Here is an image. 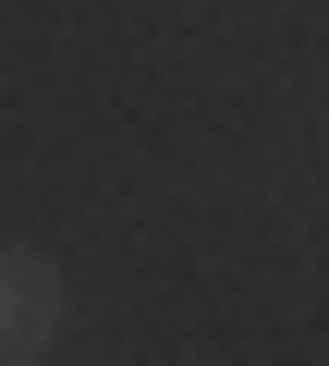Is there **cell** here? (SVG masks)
Returning a JSON list of instances; mask_svg holds the SVG:
<instances>
[{
  "instance_id": "cell-1",
  "label": "cell",
  "mask_w": 329,
  "mask_h": 366,
  "mask_svg": "<svg viewBox=\"0 0 329 366\" xmlns=\"http://www.w3.org/2000/svg\"><path fill=\"white\" fill-rule=\"evenodd\" d=\"M49 342H61V281L25 244H0V366H37Z\"/></svg>"
}]
</instances>
